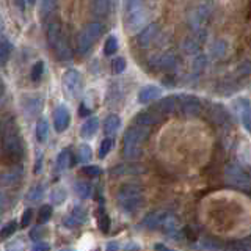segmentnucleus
I'll use <instances>...</instances> for the list:
<instances>
[{"mask_svg":"<svg viewBox=\"0 0 251 251\" xmlns=\"http://www.w3.org/2000/svg\"><path fill=\"white\" fill-rule=\"evenodd\" d=\"M0 141H2V152L5 157L14 162L21 160L24 154L22 141L19 137L18 126L14 124L13 120H5L0 124Z\"/></svg>","mask_w":251,"mask_h":251,"instance_id":"nucleus-1","label":"nucleus"},{"mask_svg":"<svg viewBox=\"0 0 251 251\" xmlns=\"http://www.w3.org/2000/svg\"><path fill=\"white\" fill-rule=\"evenodd\" d=\"M116 202L126 214H135L145 202L143 188L137 184H124L116 193Z\"/></svg>","mask_w":251,"mask_h":251,"instance_id":"nucleus-2","label":"nucleus"},{"mask_svg":"<svg viewBox=\"0 0 251 251\" xmlns=\"http://www.w3.org/2000/svg\"><path fill=\"white\" fill-rule=\"evenodd\" d=\"M149 130L145 126H132L124 133V157L129 160H135L141 155V146L146 141Z\"/></svg>","mask_w":251,"mask_h":251,"instance_id":"nucleus-3","label":"nucleus"},{"mask_svg":"<svg viewBox=\"0 0 251 251\" xmlns=\"http://www.w3.org/2000/svg\"><path fill=\"white\" fill-rule=\"evenodd\" d=\"M47 41H49V44L53 49L58 60L69 61L73 58V50H71V47L66 41L65 35H63L58 22H52L49 28H47Z\"/></svg>","mask_w":251,"mask_h":251,"instance_id":"nucleus-4","label":"nucleus"},{"mask_svg":"<svg viewBox=\"0 0 251 251\" xmlns=\"http://www.w3.org/2000/svg\"><path fill=\"white\" fill-rule=\"evenodd\" d=\"M104 33V25L100 22H90L80 30V33L77 36V49L82 55L88 53L91 46L98 41L100 35Z\"/></svg>","mask_w":251,"mask_h":251,"instance_id":"nucleus-5","label":"nucleus"},{"mask_svg":"<svg viewBox=\"0 0 251 251\" xmlns=\"http://www.w3.org/2000/svg\"><path fill=\"white\" fill-rule=\"evenodd\" d=\"M225 179L231 187L240 188V190H250L251 188V176L242 165L231 162L225 168Z\"/></svg>","mask_w":251,"mask_h":251,"instance_id":"nucleus-6","label":"nucleus"},{"mask_svg":"<svg viewBox=\"0 0 251 251\" xmlns=\"http://www.w3.org/2000/svg\"><path fill=\"white\" fill-rule=\"evenodd\" d=\"M63 86H65V91L71 98L80 96L82 88H83L80 73H78L77 69H68L65 75H63Z\"/></svg>","mask_w":251,"mask_h":251,"instance_id":"nucleus-7","label":"nucleus"},{"mask_svg":"<svg viewBox=\"0 0 251 251\" xmlns=\"http://www.w3.org/2000/svg\"><path fill=\"white\" fill-rule=\"evenodd\" d=\"M177 107L182 110L185 116H198L202 110L201 100L192 96V94H184V96H177Z\"/></svg>","mask_w":251,"mask_h":251,"instance_id":"nucleus-8","label":"nucleus"},{"mask_svg":"<svg viewBox=\"0 0 251 251\" xmlns=\"http://www.w3.org/2000/svg\"><path fill=\"white\" fill-rule=\"evenodd\" d=\"M145 22H146V10L143 8V5L129 13H126V27H127V30L132 31V33L137 31Z\"/></svg>","mask_w":251,"mask_h":251,"instance_id":"nucleus-9","label":"nucleus"},{"mask_svg":"<svg viewBox=\"0 0 251 251\" xmlns=\"http://www.w3.org/2000/svg\"><path fill=\"white\" fill-rule=\"evenodd\" d=\"M71 115L65 104H60L53 112V127L57 132H65L69 127Z\"/></svg>","mask_w":251,"mask_h":251,"instance_id":"nucleus-10","label":"nucleus"},{"mask_svg":"<svg viewBox=\"0 0 251 251\" xmlns=\"http://www.w3.org/2000/svg\"><path fill=\"white\" fill-rule=\"evenodd\" d=\"M159 30H160V25H159L157 22L148 24V25L140 31V35H138V38H137V41H138L140 47H143V49H146V47L151 46V43L157 38V35H159Z\"/></svg>","mask_w":251,"mask_h":251,"instance_id":"nucleus-11","label":"nucleus"},{"mask_svg":"<svg viewBox=\"0 0 251 251\" xmlns=\"http://www.w3.org/2000/svg\"><path fill=\"white\" fill-rule=\"evenodd\" d=\"M22 176H24V167H22V165H16V167L6 170L5 173L0 175V185L13 187V185L21 182Z\"/></svg>","mask_w":251,"mask_h":251,"instance_id":"nucleus-12","label":"nucleus"},{"mask_svg":"<svg viewBox=\"0 0 251 251\" xmlns=\"http://www.w3.org/2000/svg\"><path fill=\"white\" fill-rule=\"evenodd\" d=\"M151 63L154 65V68L160 69V71H173L177 66V57L175 53L167 52V53H162L160 57L154 58Z\"/></svg>","mask_w":251,"mask_h":251,"instance_id":"nucleus-13","label":"nucleus"},{"mask_svg":"<svg viewBox=\"0 0 251 251\" xmlns=\"http://www.w3.org/2000/svg\"><path fill=\"white\" fill-rule=\"evenodd\" d=\"M209 14H210V8L207 5L202 3L198 8H195V10L192 11V14H190V25L195 30H198L202 25V24L207 21Z\"/></svg>","mask_w":251,"mask_h":251,"instance_id":"nucleus-14","label":"nucleus"},{"mask_svg":"<svg viewBox=\"0 0 251 251\" xmlns=\"http://www.w3.org/2000/svg\"><path fill=\"white\" fill-rule=\"evenodd\" d=\"M167 214H168V212H165V210H154V212H151V214L143 218L141 225L146 226L148 229H159V227L162 226V223H163L165 217H167Z\"/></svg>","mask_w":251,"mask_h":251,"instance_id":"nucleus-15","label":"nucleus"},{"mask_svg":"<svg viewBox=\"0 0 251 251\" xmlns=\"http://www.w3.org/2000/svg\"><path fill=\"white\" fill-rule=\"evenodd\" d=\"M162 90L155 85H146L138 91V102L140 104H148V102H152L157 98H160Z\"/></svg>","mask_w":251,"mask_h":251,"instance_id":"nucleus-16","label":"nucleus"},{"mask_svg":"<svg viewBox=\"0 0 251 251\" xmlns=\"http://www.w3.org/2000/svg\"><path fill=\"white\" fill-rule=\"evenodd\" d=\"M162 120V115L157 113V112H151V110H146V112H141L135 116V123L138 126H154V124H159Z\"/></svg>","mask_w":251,"mask_h":251,"instance_id":"nucleus-17","label":"nucleus"},{"mask_svg":"<svg viewBox=\"0 0 251 251\" xmlns=\"http://www.w3.org/2000/svg\"><path fill=\"white\" fill-rule=\"evenodd\" d=\"M120 126H121V118L115 115V113H110L107 118H105V121H104V132H105V135L107 137H115L116 135V132L120 130Z\"/></svg>","mask_w":251,"mask_h":251,"instance_id":"nucleus-18","label":"nucleus"},{"mask_svg":"<svg viewBox=\"0 0 251 251\" xmlns=\"http://www.w3.org/2000/svg\"><path fill=\"white\" fill-rule=\"evenodd\" d=\"M98 127H99V118L98 116L88 118L80 127V137L82 138H93L94 133L98 132Z\"/></svg>","mask_w":251,"mask_h":251,"instance_id":"nucleus-19","label":"nucleus"},{"mask_svg":"<svg viewBox=\"0 0 251 251\" xmlns=\"http://www.w3.org/2000/svg\"><path fill=\"white\" fill-rule=\"evenodd\" d=\"M24 108L27 115H38L43 110V98L41 96H30L24 99Z\"/></svg>","mask_w":251,"mask_h":251,"instance_id":"nucleus-20","label":"nucleus"},{"mask_svg":"<svg viewBox=\"0 0 251 251\" xmlns=\"http://www.w3.org/2000/svg\"><path fill=\"white\" fill-rule=\"evenodd\" d=\"M155 108L159 110V113H173L177 108V96H167L157 102Z\"/></svg>","mask_w":251,"mask_h":251,"instance_id":"nucleus-21","label":"nucleus"},{"mask_svg":"<svg viewBox=\"0 0 251 251\" xmlns=\"http://www.w3.org/2000/svg\"><path fill=\"white\" fill-rule=\"evenodd\" d=\"M110 8H112L110 0H93L90 5V10L96 18H105L110 13Z\"/></svg>","mask_w":251,"mask_h":251,"instance_id":"nucleus-22","label":"nucleus"},{"mask_svg":"<svg viewBox=\"0 0 251 251\" xmlns=\"http://www.w3.org/2000/svg\"><path fill=\"white\" fill-rule=\"evenodd\" d=\"M227 52V41L226 39H215L214 43L210 44L209 53L212 58H223Z\"/></svg>","mask_w":251,"mask_h":251,"instance_id":"nucleus-23","label":"nucleus"},{"mask_svg":"<svg viewBox=\"0 0 251 251\" xmlns=\"http://www.w3.org/2000/svg\"><path fill=\"white\" fill-rule=\"evenodd\" d=\"M212 116H214V121L220 126H225L229 123V113L222 104H214L212 107Z\"/></svg>","mask_w":251,"mask_h":251,"instance_id":"nucleus-24","label":"nucleus"},{"mask_svg":"<svg viewBox=\"0 0 251 251\" xmlns=\"http://www.w3.org/2000/svg\"><path fill=\"white\" fill-rule=\"evenodd\" d=\"M201 49V43L195 36H187L182 41V50L187 55H195L198 53Z\"/></svg>","mask_w":251,"mask_h":251,"instance_id":"nucleus-25","label":"nucleus"},{"mask_svg":"<svg viewBox=\"0 0 251 251\" xmlns=\"http://www.w3.org/2000/svg\"><path fill=\"white\" fill-rule=\"evenodd\" d=\"M71 163H73V157H71V151L69 149H63V151L58 154L57 157V170L60 173L63 171H66L69 167H71Z\"/></svg>","mask_w":251,"mask_h":251,"instance_id":"nucleus-26","label":"nucleus"},{"mask_svg":"<svg viewBox=\"0 0 251 251\" xmlns=\"http://www.w3.org/2000/svg\"><path fill=\"white\" fill-rule=\"evenodd\" d=\"M98 226H99V229L107 234L108 229H110V217L107 215V212H105V207H104V204H100L99 209H98Z\"/></svg>","mask_w":251,"mask_h":251,"instance_id":"nucleus-27","label":"nucleus"},{"mask_svg":"<svg viewBox=\"0 0 251 251\" xmlns=\"http://www.w3.org/2000/svg\"><path fill=\"white\" fill-rule=\"evenodd\" d=\"M74 190H75L78 198L88 200L91 196V193H93V187H91L90 182H85V180H77L75 185H74Z\"/></svg>","mask_w":251,"mask_h":251,"instance_id":"nucleus-28","label":"nucleus"},{"mask_svg":"<svg viewBox=\"0 0 251 251\" xmlns=\"http://www.w3.org/2000/svg\"><path fill=\"white\" fill-rule=\"evenodd\" d=\"M49 138V123L44 118H41L38 123H36V140L39 143H44Z\"/></svg>","mask_w":251,"mask_h":251,"instance_id":"nucleus-29","label":"nucleus"},{"mask_svg":"<svg viewBox=\"0 0 251 251\" xmlns=\"http://www.w3.org/2000/svg\"><path fill=\"white\" fill-rule=\"evenodd\" d=\"M66 198H68V192H66L65 187L53 188L52 193H50V201L55 204V206H61V204L66 201Z\"/></svg>","mask_w":251,"mask_h":251,"instance_id":"nucleus-30","label":"nucleus"},{"mask_svg":"<svg viewBox=\"0 0 251 251\" xmlns=\"http://www.w3.org/2000/svg\"><path fill=\"white\" fill-rule=\"evenodd\" d=\"M44 196V185L43 184H38L35 187H31L28 193H27V201L28 202H38L41 201Z\"/></svg>","mask_w":251,"mask_h":251,"instance_id":"nucleus-31","label":"nucleus"},{"mask_svg":"<svg viewBox=\"0 0 251 251\" xmlns=\"http://www.w3.org/2000/svg\"><path fill=\"white\" fill-rule=\"evenodd\" d=\"M140 171H143V168L137 167V165H120L112 173L113 175H137Z\"/></svg>","mask_w":251,"mask_h":251,"instance_id":"nucleus-32","label":"nucleus"},{"mask_svg":"<svg viewBox=\"0 0 251 251\" xmlns=\"http://www.w3.org/2000/svg\"><path fill=\"white\" fill-rule=\"evenodd\" d=\"M13 50V46L10 41H2L0 43V65L5 66L6 61L10 60V55Z\"/></svg>","mask_w":251,"mask_h":251,"instance_id":"nucleus-33","label":"nucleus"},{"mask_svg":"<svg viewBox=\"0 0 251 251\" xmlns=\"http://www.w3.org/2000/svg\"><path fill=\"white\" fill-rule=\"evenodd\" d=\"M226 248L229 251H251V240H234Z\"/></svg>","mask_w":251,"mask_h":251,"instance_id":"nucleus-34","label":"nucleus"},{"mask_svg":"<svg viewBox=\"0 0 251 251\" xmlns=\"http://www.w3.org/2000/svg\"><path fill=\"white\" fill-rule=\"evenodd\" d=\"M91 157H93V151H91V148L88 145H80V146H78V149H77V159H78V162L86 163V162L91 160Z\"/></svg>","mask_w":251,"mask_h":251,"instance_id":"nucleus-35","label":"nucleus"},{"mask_svg":"<svg viewBox=\"0 0 251 251\" xmlns=\"http://www.w3.org/2000/svg\"><path fill=\"white\" fill-rule=\"evenodd\" d=\"M118 47H120V44H118V38L115 35H110L105 41V46H104V53L107 57H110V55H113L118 50Z\"/></svg>","mask_w":251,"mask_h":251,"instance_id":"nucleus-36","label":"nucleus"},{"mask_svg":"<svg viewBox=\"0 0 251 251\" xmlns=\"http://www.w3.org/2000/svg\"><path fill=\"white\" fill-rule=\"evenodd\" d=\"M206 68H207V57H206V55H198V57L192 61V69H193V73H196V74L202 73Z\"/></svg>","mask_w":251,"mask_h":251,"instance_id":"nucleus-37","label":"nucleus"},{"mask_svg":"<svg viewBox=\"0 0 251 251\" xmlns=\"http://www.w3.org/2000/svg\"><path fill=\"white\" fill-rule=\"evenodd\" d=\"M16 231H18V223H16L14 220H11L10 223H6L2 229H0V239H10Z\"/></svg>","mask_w":251,"mask_h":251,"instance_id":"nucleus-38","label":"nucleus"},{"mask_svg":"<svg viewBox=\"0 0 251 251\" xmlns=\"http://www.w3.org/2000/svg\"><path fill=\"white\" fill-rule=\"evenodd\" d=\"M112 148H113V140L107 137L102 140V143H100V148H99V159H105L107 154L112 151Z\"/></svg>","mask_w":251,"mask_h":251,"instance_id":"nucleus-39","label":"nucleus"},{"mask_svg":"<svg viewBox=\"0 0 251 251\" xmlns=\"http://www.w3.org/2000/svg\"><path fill=\"white\" fill-rule=\"evenodd\" d=\"M50 217H52V206H47L46 204V206H43L38 212V223L39 225L47 223L50 220Z\"/></svg>","mask_w":251,"mask_h":251,"instance_id":"nucleus-40","label":"nucleus"},{"mask_svg":"<svg viewBox=\"0 0 251 251\" xmlns=\"http://www.w3.org/2000/svg\"><path fill=\"white\" fill-rule=\"evenodd\" d=\"M126 68H127V61H126L124 57H116L113 61H112V71L115 74H121L126 71Z\"/></svg>","mask_w":251,"mask_h":251,"instance_id":"nucleus-41","label":"nucleus"},{"mask_svg":"<svg viewBox=\"0 0 251 251\" xmlns=\"http://www.w3.org/2000/svg\"><path fill=\"white\" fill-rule=\"evenodd\" d=\"M44 74V63L43 61H36L33 68H31V80L33 82H39L41 77Z\"/></svg>","mask_w":251,"mask_h":251,"instance_id":"nucleus-42","label":"nucleus"},{"mask_svg":"<svg viewBox=\"0 0 251 251\" xmlns=\"http://www.w3.org/2000/svg\"><path fill=\"white\" fill-rule=\"evenodd\" d=\"M57 3L58 0H43L41 3V13L43 16H49L55 11V8H57Z\"/></svg>","mask_w":251,"mask_h":251,"instance_id":"nucleus-43","label":"nucleus"},{"mask_svg":"<svg viewBox=\"0 0 251 251\" xmlns=\"http://www.w3.org/2000/svg\"><path fill=\"white\" fill-rule=\"evenodd\" d=\"M71 215H73L80 225H83L86 222V210L80 206H75L73 210H71Z\"/></svg>","mask_w":251,"mask_h":251,"instance_id":"nucleus-44","label":"nucleus"},{"mask_svg":"<svg viewBox=\"0 0 251 251\" xmlns=\"http://www.w3.org/2000/svg\"><path fill=\"white\" fill-rule=\"evenodd\" d=\"M47 235V229L43 226H36L30 231V239L31 240H43Z\"/></svg>","mask_w":251,"mask_h":251,"instance_id":"nucleus-45","label":"nucleus"},{"mask_svg":"<svg viewBox=\"0 0 251 251\" xmlns=\"http://www.w3.org/2000/svg\"><path fill=\"white\" fill-rule=\"evenodd\" d=\"M82 173L88 177H98L100 175V168L96 167V165H86V167L82 168Z\"/></svg>","mask_w":251,"mask_h":251,"instance_id":"nucleus-46","label":"nucleus"},{"mask_svg":"<svg viewBox=\"0 0 251 251\" xmlns=\"http://www.w3.org/2000/svg\"><path fill=\"white\" fill-rule=\"evenodd\" d=\"M250 105H251V104H250V100L245 99V98H240V99H237V100H234V104H232V107L235 108V112H237L239 115H240L245 108H248Z\"/></svg>","mask_w":251,"mask_h":251,"instance_id":"nucleus-47","label":"nucleus"},{"mask_svg":"<svg viewBox=\"0 0 251 251\" xmlns=\"http://www.w3.org/2000/svg\"><path fill=\"white\" fill-rule=\"evenodd\" d=\"M5 251H24V242H22V239L11 240V242L5 247Z\"/></svg>","mask_w":251,"mask_h":251,"instance_id":"nucleus-48","label":"nucleus"},{"mask_svg":"<svg viewBox=\"0 0 251 251\" xmlns=\"http://www.w3.org/2000/svg\"><path fill=\"white\" fill-rule=\"evenodd\" d=\"M237 71L240 74L243 75H248L251 74V60H245V61H242L240 65L237 66Z\"/></svg>","mask_w":251,"mask_h":251,"instance_id":"nucleus-49","label":"nucleus"},{"mask_svg":"<svg viewBox=\"0 0 251 251\" xmlns=\"http://www.w3.org/2000/svg\"><path fill=\"white\" fill-rule=\"evenodd\" d=\"M31 217H33V210L31 209H27L25 212L22 214V218H21V226L22 227H27L31 222Z\"/></svg>","mask_w":251,"mask_h":251,"instance_id":"nucleus-50","label":"nucleus"},{"mask_svg":"<svg viewBox=\"0 0 251 251\" xmlns=\"http://www.w3.org/2000/svg\"><path fill=\"white\" fill-rule=\"evenodd\" d=\"M63 223H65V226L69 227V229H74V227H78V226H80V223H78L77 220H75L73 215H71V214L65 218V222H63Z\"/></svg>","mask_w":251,"mask_h":251,"instance_id":"nucleus-51","label":"nucleus"},{"mask_svg":"<svg viewBox=\"0 0 251 251\" xmlns=\"http://www.w3.org/2000/svg\"><path fill=\"white\" fill-rule=\"evenodd\" d=\"M50 247H49V243H44V242H36L33 248H31V251H49Z\"/></svg>","mask_w":251,"mask_h":251,"instance_id":"nucleus-52","label":"nucleus"},{"mask_svg":"<svg viewBox=\"0 0 251 251\" xmlns=\"http://www.w3.org/2000/svg\"><path fill=\"white\" fill-rule=\"evenodd\" d=\"M105 251H120V245H118L116 242H110L105 248Z\"/></svg>","mask_w":251,"mask_h":251,"instance_id":"nucleus-53","label":"nucleus"},{"mask_svg":"<svg viewBox=\"0 0 251 251\" xmlns=\"http://www.w3.org/2000/svg\"><path fill=\"white\" fill-rule=\"evenodd\" d=\"M13 2L21 11H25V0H13Z\"/></svg>","mask_w":251,"mask_h":251,"instance_id":"nucleus-54","label":"nucleus"},{"mask_svg":"<svg viewBox=\"0 0 251 251\" xmlns=\"http://www.w3.org/2000/svg\"><path fill=\"white\" fill-rule=\"evenodd\" d=\"M154 248H155V251H175V250H171V248L165 247V245H160V243H157Z\"/></svg>","mask_w":251,"mask_h":251,"instance_id":"nucleus-55","label":"nucleus"},{"mask_svg":"<svg viewBox=\"0 0 251 251\" xmlns=\"http://www.w3.org/2000/svg\"><path fill=\"white\" fill-rule=\"evenodd\" d=\"M88 113H90V108L83 104V105L80 107V116H85V115H88Z\"/></svg>","mask_w":251,"mask_h":251,"instance_id":"nucleus-56","label":"nucleus"},{"mask_svg":"<svg viewBox=\"0 0 251 251\" xmlns=\"http://www.w3.org/2000/svg\"><path fill=\"white\" fill-rule=\"evenodd\" d=\"M60 251H75V250H73V248H63V250H60Z\"/></svg>","mask_w":251,"mask_h":251,"instance_id":"nucleus-57","label":"nucleus"},{"mask_svg":"<svg viewBox=\"0 0 251 251\" xmlns=\"http://www.w3.org/2000/svg\"><path fill=\"white\" fill-rule=\"evenodd\" d=\"M27 2H28L30 5H35V2H36V0H27Z\"/></svg>","mask_w":251,"mask_h":251,"instance_id":"nucleus-58","label":"nucleus"},{"mask_svg":"<svg viewBox=\"0 0 251 251\" xmlns=\"http://www.w3.org/2000/svg\"><path fill=\"white\" fill-rule=\"evenodd\" d=\"M2 91H3V86H2V85H0V94H2Z\"/></svg>","mask_w":251,"mask_h":251,"instance_id":"nucleus-59","label":"nucleus"},{"mask_svg":"<svg viewBox=\"0 0 251 251\" xmlns=\"http://www.w3.org/2000/svg\"><path fill=\"white\" fill-rule=\"evenodd\" d=\"M0 214H2V207H0Z\"/></svg>","mask_w":251,"mask_h":251,"instance_id":"nucleus-60","label":"nucleus"}]
</instances>
